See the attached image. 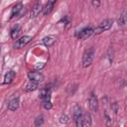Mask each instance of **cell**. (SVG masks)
Returning <instances> with one entry per match:
<instances>
[{"label":"cell","instance_id":"cell-1","mask_svg":"<svg viewBox=\"0 0 127 127\" xmlns=\"http://www.w3.org/2000/svg\"><path fill=\"white\" fill-rule=\"evenodd\" d=\"M40 97L42 99V103L45 109H51L52 108V102H51V89L46 87L41 90Z\"/></svg>","mask_w":127,"mask_h":127},{"label":"cell","instance_id":"cell-2","mask_svg":"<svg viewBox=\"0 0 127 127\" xmlns=\"http://www.w3.org/2000/svg\"><path fill=\"white\" fill-rule=\"evenodd\" d=\"M93 58H94V50H93V48L85 50V52L83 53V56H82V66L83 67L89 66L91 64L92 61H93Z\"/></svg>","mask_w":127,"mask_h":127},{"label":"cell","instance_id":"cell-3","mask_svg":"<svg viewBox=\"0 0 127 127\" xmlns=\"http://www.w3.org/2000/svg\"><path fill=\"white\" fill-rule=\"evenodd\" d=\"M92 34H94V29L92 26H87V27H84L83 29H81L80 31H78L75 36L80 39V40H85L87 39L88 37H90Z\"/></svg>","mask_w":127,"mask_h":127},{"label":"cell","instance_id":"cell-4","mask_svg":"<svg viewBox=\"0 0 127 127\" xmlns=\"http://www.w3.org/2000/svg\"><path fill=\"white\" fill-rule=\"evenodd\" d=\"M112 24H113V21L110 20V19H105V20H103V21L98 25V27L94 29V34H100V33L104 32V31L109 30V29L112 27Z\"/></svg>","mask_w":127,"mask_h":127},{"label":"cell","instance_id":"cell-5","mask_svg":"<svg viewBox=\"0 0 127 127\" xmlns=\"http://www.w3.org/2000/svg\"><path fill=\"white\" fill-rule=\"evenodd\" d=\"M82 115H83V112H82L81 108L78 107V106H75V108H74V112H73V120H74L75 125H76L77 127H81Z\"/></svg>","mask_w":127,"mask_h":127},{"label":"cell","instance_id":"cell-6","mask_svg":"<svg viewBox=\"0 0 127 127\" xmlns=\"http://www.w3.org/2000/svg\"><path fill=\"white\" fill-rule=\"evenodd\" d=\"M31 40H32V37H31V36H23V37H21L19 40L16 41V43L14 44V48H15V49L23 48V47L26 46L28 43H30Z\"/></svg>","mask_w":127,"mask_h":127},{"label":"cell","instance_id":"cell-7","mask_svg":"<svg viewBox=\"0 0 127 127\" xmlns=\"http://www.w3.org/2000/svg\"><path fill=\"white\" fill-rule=\"evenodd\" d=\"M28 77L30 80L36 81V82H40L44 79V75L43 73L39 72V71H29L28 72Z\"/></svg>","mask_w":127,"mask_h":127},{"label":"cell","instance_id":"cell-8","mask_svg":"<svg viewBox=\"0 0 127 127\" xmlns=\"http://www.w3.org/2000/svg\"><path fill=\"white\" fill-rule=\"evenodd\" d=\"M20 105V98L19 96H14L13 98L10 99L9 103H8V109L11 111H15Z\"/></svg>","mask_w":127,"mask_h":127},{"label":"cell","instance_id":"cell-9","mask_svg":"<svg viewBox=\"0 0 127 127\" xmlns=\"http://www.w3.org/2000/svg\"><path fill=\"white\" fill-rule=\"evenodd\" d=\"M89 108L91 111H97L98 109V99L94 93H91L89 97Z\"/></svg>","mask_w":127,"mask_h":127},{"label":"cell","instance_id":"cell-10","mask_svg":"<svg viewBox=\"0 0 127 127\" xmlns=\"http://www.w3.org/2000/svg\"><path fill=\"white\" fill-rule=\"evenodd\" d=\"M56 2H57V0H48L46 6H45L44 9H43L44 15H49V14L52 12V10H53V8H54Z\"/></svg>","mask_w":127,"mask_h":127},{"label":"cell","instance_id":"cell-11","mask_svg":"<svg viewBox=\"0 0 127 127\" xmlns=\"http://www.w3.org/2000/svg\"><path fill=\"white\" fill-rule=\"evenodd\" d=\"M42 9H44L43 6H42V3H41V2H37V3L34 5V7L32 8V11H31V13H30V17H31V18L36 17V16L42 11Z\"/></svg>","mask_w":127,"mask_h":127},{"label":"cell","instance_id":"cell-12","mask_svg":"<svg viewBox=\"0 0 127 127\" xmlns=\"http://www.w3.org/2000/svg\"><path fill=\"white\" fill-rule=\"evenodd\" d=\"M14 77H15V71H13V70H9V71L5 74V76H4L3 83H5V84H9V83H11L12 80L14 79Z\"/></svg>","mask_w":127,"mask_h":127},{"label":"cell","instance_id":"cell-13","mask_svg":"<svg viewBox=\"0 0 127 127\" xmlns=\"http://www.w3.org/2000/svg\"><path fill=\"white\" fill-rule=\"evenodd\" d=\"M91 125V117L89 115V113L83 112L82 115V122H81V126L85 127V126H90Z\"/></svg>","mask_w":127,"mask_h":127},{"label":"cell","instance_id":"cell-14","mask_svg":"<svg viewBox=\"0 0 127 127\" xmlns=\"http://www.w3.org/2000/svg\"><path fill=\"white\" fill-rule=\"evenodd\" d=\"M20 33H21V27L19 26V25H16V26H14L13 28H12V30H11V32H10V36H11V38L12 39H17L18 38V36L20 35Z\"/></svg>","mask_w":127,"mask_h":127},{"label":"cell","instance_id":"cell-15","mask_svg":"<svg viewBox=\"0 0 127 127\" xmlns=\"http://www.w3.org/2000/svg\"><path fill=\"white\" fill-rule=\"evenodd\" d=\"M56 42V37L54 36H48V37H45L43 39V44L46 46V47H51L54 45V43Z\"/></svg>","mask_w":127,"mask_h":127},{"label":"cell","instance_id":"cell-16","mask_svg":"<svg viewBox=\"0 0 127 127\" xmlns=\"http://www.w3.org/2000/svg\"><path fill=\"white\" fill-rule=\"evenodd\" d=\"M22 8H23L22 3H18V4H16V5L12 8V12H11V16H10V18H13V17L17 16V15L20 13V11L22 10Z\"/></svg>","mask_w":127,"mask_h":127},{"label":"cell","instance_id":"cell-17","mask_svg":"<svg viewBox=\"0 0 127 127\" xmlns=\"http://www.w3.org/2000/svg\"><path fill=\"white\" fill-rule=\"evenodd\" d=\"M37 87H38V82L33 81V80H30V82H28V83L26 84V86H25V90L28 91V92H30V91H34V90H36Z\"/></svg>","mask_w":127,"mask_h":127},{"label":"cell","instance_id":"cell-18","mask_svg":"<svg viewBox=\"0 0 127 127\" xmlns=\"http://www.w3.org/2000/svg\"><path fill=\"white\" fill-rule=\"evenodd\" d=\"M118 24L121 25V26L127 24V12L126 11L122 12L121 15L119 16V18H118Z\"/></svg>","mask_w":127,"mask_h":127},{"label":"cell","instance_id":"cell-19","mask_svg":"<svg viewBox=\"0 0 127 127\" xmlns=\"http://www.w3.org/2000/svg\"><path fill=\"white\" fill-rule=\"evenodd\" d=\"M44 124V117L43 116H38L35 119V126H40Z\"/></svg>","mask_w":127,"mask_h":127},{"label":"cell","instance_id":"cell-20","mask_svg":"<svg viewBox=\"0 0 127 127\" xmlns=\"http://www.w3.org/2000/svg\"><path fill=\"white\" fill-rule=\"evenodd\" d=\"M100 3H101V0H91V4L93 7L97 8L100 6Z\"/></svg>","mask_w":127,"mask_h":127},{"label":"cell","instance_id":"cell-21","mask_svg":"<svg viewBox=\"0 0 127 127\" xmlns=\"http://www.w3.org/2000/svg\"><path fill=\"white\" fill-rule=\"evenodd\" d=\"M60 119H61L60 121H61L62 123H67V122H68V117H67V116H66L65 114H64V115H62Z\"/></svg>","mask_w":127,"mask_h":127},{"label":"cell","instance_id":"cell-22","mask_svg":"<svg viewBox=\"0 0 127 127\" xmlns=\"http://www.w3.org/2000/svg\"><path fill=\"white\" fill-rule=\"evenodd\" d=\"M113 109H114V112L117 113V104H116V102L113 103Z\"/></svg>","mask_w":127,"mask_h":127}]
</instances>
